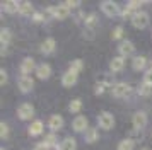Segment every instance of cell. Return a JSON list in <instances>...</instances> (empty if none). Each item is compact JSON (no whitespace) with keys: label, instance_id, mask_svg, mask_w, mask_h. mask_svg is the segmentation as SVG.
I'll list each match as a JSON object with an SVG mask.
<instances>
[{"label":"cell","instance_id":"cell-1","mask_svg":"<svg viewBox=\"0 0 152 150\" xmlns=\"http://www.w3.org/2000/svg\"><path fill=\"white\" fill-rule=\"evenodd\" d=\"M101 12H104V15H108V17H115L118 14H121V10H120L116 2L104 0V2H101Z\"/></svg>","mask_w":152,"mask_h":150},{"label":"cell","instance_id":"cell-2","mask_svg":"<svg viewBox=\"0 0 152 150\" xmlns=\"http://www.w3.org/2000/svg\"><path fill=\"white\" fill-rule=\"evenodd\" d=\"M97 123H99V126L103 130H111L115 126V116L111 113H108V111H103L97 116Z\"/></svg>","mask_w":152,"mask_h":150},{"label":"cell","instance_id":"cell-3","mask_svg":"<svg viewBox=\"0 0 152 150\" xmlns=\"http://www.w3.org/2000/svg\"><path fill=\"white\" fill-rule=\"evenodd\" d=\"M132 24H133V27H137V29H144V27H147L149 26V14L142 12V10H137L135 15L132 17Z\"/></svg>","mask_w":152,"mask_h":150},{"label":"cell","instance_id":"cell-4","mask_svg":"<svg viewBox=\"0 0 152 150\" xmlns=\"http://www.w3.org/2000/svg\"><path fill=\"white\" fill-rule=\"evenodd\" d=\"M130 90H132V87L126 82H116L111 87V94L115 95V97H125V95L130 94Z\"/></svg>","mask_w":152,"mask_h":150},{"label":"cell","instance_id":"cell-5","mask_svg":"<svg viewBox=\"0 0 152 150\" xmlns=\"http://www.w3.org/2000/svg\"><path fill=\"white\" fill-rule=\"evenodd\" d=\"M34 114V108H33V104H29V102H24L21 104L19 108H17V116H19V119H31Z\"/></svg>","mask_w":152,"mask_h":150},{"label":"cell","instance_id":"cell-6","mask_svg":"<svg viewBox=\"0 0 152 150\" xmlns=\"http://www.w3.org/2000/svg\"><path fill=\"white\" fill-rule=\"evenodd\" d=\"M118 53H120V56H123V58L125 56H130L132 53H135V44L128 39H123L118 44Z\"/></svg>","mask_w":152,"mask_h":150},{"label":"cell","instance_id":"cell-7","mask_svg":"<svg viewBox=\"0 0 152 150\" xmlns=\"http://www.w3.org/2000/svg\"><path fill=\"white\" fill-rule=\"evenodd\" d=\"M87 126H89V121H87V118L84 114H79L72 121V128H74V131H77V133H80V131H87Z\"/></svg>","mask_w":152,"mask_h":150},{"label":"cell","instance_id":"cell-8","mask_svg":"<svg viewBox=\"0 0 152 150\" xmlns=\"http://www.w3.org/2000/svg\"><path fill=\"white\" fill-rule=\"evenodd\" d=\"M34 87V80H33V77L31 75H22L21 79H19V90L21 92H31Z\"/></svg>","mask_w":152,"mask_h":150},{"label":"cell","instance_id":"cell-9","mask_svg":"<svg viewBox=\"0 0 152 150\" xmlns=\"http://www.w3.org/2000/svg\"><path fill=\"white\" fill-rule=\"evenodd\" d=\"M133 126L135 130H144L145 125H147V114H145L144 111H137L135 114H133Z\"/></svg>","mask_w":152,"mask_h":150},{"label":"cell","instance_id":"cell-10","mask_svg":"<svg viewBox=\"0 0 152 150\" xmlns=\"http://www.w3.org/2000/svg\"><path fill=\"white\" fill-rule=\"evenodd\" d=\"M77 72H72V70H67L62 77V84L63 87H72V85H75L77 84Z\"/></svg>","mask_w":152,"mask_h":150},{"label":"cell","instance_id":"cell-11","mask_svg":"<svg viewBox=\"0 0 152 150\" xmlns=\"http://www.w3.org/2000/svg\"><path fill=\"white\" fill-rule=\"evenodd\" d=\"M55 48H56L55 39H53V38H46V39L41 43L39 50H41V53H43V55H51L53 51H55Z\"/></svg>","mask_w":152,"mask_h":150},{"label":"cell","instance_id":"cell-12","mask_svg":"<svg viewBox=\"0 0 152 150\" xmlns=\"http://www.w3.org/2000/svg\"><path fill=\"white\" fill-rule=\"evenodd\" d=\"M36 63H34V60L31 58V56H28V58H24L22 60V63H21V72H22V75H29L33 70H36Z\"/></svg>","mask_w":152,"mask_h":150},{"label":"cell","instance_id":"cell-13","mask_svg":"<svg viewBox=\"0 0 152 150\" xmlns=\"http://www.w3.org/2000/svg\"><path fill=\"white\" fill-rule=\"evenodd\" d=\"M48 126H50V130H51V131H58V130L63 126V118L60 114H53L48 119Z\"/></svg>","mask_w":152,"mask_h":150},{"label":"cell","instance_id":"cell-14","mask_svg":"<svg viewBox=\"0 0 152 150\" xmlns=\"http://www.w3.org/2000/svg\"><path fill=\"white\" fill-rule=\"evenodd\" d=\"M123 67H125V58H123V56H115V58L111 60V63H110V70L113 72V74L121 72Z\"/></svg>","mask_w":152,"mask_h":150},{"label":"cell","instance_id":"cell-15","mask_svg":"<svg viewBox=\"0 0 152 150\" xmlns=\"http://www.w3.org/2000/svg\"><path fill=\"white\" fill-rule=\"evenodd\" d=\"M36 75H38V79L46 80L50 75H51V67H50L48 63H41L39 67L36 68Z\"/></svg>","mask_w":152,"mask_h":150},{"label":"cell","instance_id":"cell-16","mask_svg":"<svg viewBox=\"0 0 152 150\" xmlns=\"http://www.w3.org/2000/svg\"><path fill=\"white\" fill-rule=\"evenodd\" d=\"M10 39H12V34H10V31H9L7 27H4V29L0 31V41H2V55L5 53V50H7V44L10 43Z\"/></svg>","mask_w":152,"mask_h":150},{"label":"cell","instance_id":"cell-17","mask_svg":"<svg viewBox=\"0 0 152 150\" xmlns=\"http://www.w3.org/2000/svg\"><path fill=\"white\" fill-rule=\"evenodd\" d=\"M2 9L7 14H15V12H19V2H15V0H5V2H2Z\"/></svg>","mask_w":152,"mask_h":150},{"label":"cell","instance_id":"cell-18","mask_svg":"<svg viewBox=\"0 0 152 150\" xmlns=\"http://www.w3.org/2000/svg\"><path fill=\"white\" fill-rule=\"evenodd\" d=\"M77 147V142L74 136H67V138H63V142L60 143V147L56 150H75Z\"/></svg>","mask_w":152,"mask_h":150},{"label":"cell","instance_id":"cell-19","mask_svg":"<svg viewBox=\"0 0 152 150\" xmlns=\"http://www.w3.org/2000/svg\"><path fill=\"white\" fill-rule=\"evenodd\" d=\"M19 14H21V15H31V17H33V14H34L33 4H31V2H26V0L19 2Z\"/></svg>","mask_w":152,"mask_h":150},{"label":"cell","instance_id":"cell-20","mask_svg":"<svg viewBox=\"0 0 152 150\" xmlns=\"http://www.w3.org/2000/svg\"><path fill=\"white\" fill-rule=\"evenodd\" d=\"M70 15V10L67 9V7L63 5V4H60V5H55V19H67Z\"/></svg>","mask_w":152,"mask_h":150},{"label":"cell","instance_id":"cell-21","mask_svg":"<svg viewBox=\"0 0 152 150\" xmlns=\"http://www.w3.org/2000/svg\"><path fill=\"white\" fill-rule=\"evenodd\" d=\"M111 87H113V85H111L108 80H97L96 85H94V92L99 95V94H103L106 89H110V90H111Z\"/></svg>","mask_w":152,"mask_h":150},{"label":"cell","instance_id":"cell-22","mask_svg":"<svg viewBox=\"0 0 152 150\" xmlns=\"http://www.w3.org/2000/svg\"><path fill=\"white\" fill-rule=\"evenodd\" d=\"M43 133V123L41 121H33L29 126V135L31 136H38Z\"/></svg>","mask_w":152,"mask_h":150},{"label":"cell","instance_id":"cell-23","mask_svg":"<svg viewBox=\"0 0 152 150\" xmlns=\"http://www.w3.org/2000/svg\"><path fill=\"white\" fill-rule=\"evenodd\" d=\"M145 63H147L145 56H135L133 61H132V67H133V70L140 72V70H144V68H145Z\"/></svg>","mask_w":152,"mask_h":150},{"label":"cell","instance_id":"cell-24","mask_svg":"<svg viewBox=\"0 0 152 150\" xmlns=\"http://www.w3.org/2000/svg\"><path fill=\"white\" fill-rule=\"evenodd\" d=\"M84 138H86V143H94L97 138H99V135H97V130L96 128H89L87 131H86Z\"/></svg>","mask_w":152,"mask_h":150},{"label":"cell","instance_id":"cell-25","mask_svg":"<svg viewBox=\"0 0 152 150\" xmlns=\"http://www.w3.org/2000/svg\"><path fill=\"white\" fill-rule=\"evenodd\" d=\"M97 24V15L94 12H91L89 15H86V19H84V26L86 27H91V29H94Z\"/></svg>","mask_w":152,"mask_h":150},{"label":"cell","instance_id":"cell-26","mask_svg":"<svg viewBox=\"0 0 152 150\" xmlns=\"http://www.w3.org/2000/svg\"><path fill=\"white\" fill-rule=\"evenodd\" d=\"M135 149V142L132 138H125L118 143V150H133Z\"/></svg>","mask_w":152,"mask_h":150},{"label":"cell","instance_id":"cell-27","mask_svg":"<svg viewBox=\"0 0 152 150\" xmlns=\"http://www.w3.org/2000/svg\"><path fill=\"white\" fill-rule=\"evenodd\" d=\"M138 94L140 95H151L152 94V84L142 82V84L138 85Z\"/></svg>","mask_w":152,"mask_h":150},{"label":"cell","instance_id":"cell-28","mask_svg":"<svg viewBox=\"0 0 152 150\" xmlns=\"http://www.w3.org/2000/svg\"><path fill=\"white\" fill-rule=\"evenodd\" d=\"M82 67H84V61L80 60V58H77V60H72L70 61V65H69V70H72V72H80L82 70Z\"/></svg>","mask_w":152,"mask_h":150},{"label":"cell","instance_id":"cell-29","mask_svg":"<svg viewBox=\"0 0 152 150\" xmlns=\"http://www.w3.org/2000/svg\"><path fill=\"white\" fill-rule=\"evenodd\" d=\"M80 108H82V101L80 99H74V101H70V113H79L80 111Z\"/></svg>","mask_w":152,"mask_h":150},{"label":"cell","instance_id":"cell-30","mask_svg":"<svg viewBox=\"0 0 152 150\" xmlns=\"http://www.w3.org/2000/svg\"><path fill=\"white\" fill-rule=\"evenodd\" d=\"M45 143L48 145L50 149H58V145H56V140H55V135L51 133V135H48L46 138H45Z\"/></svg>","mask_w":152,"mask_h":150},{"label":"cell","instance_id":"cell-31","mask_svg":"<svg viewBox=\"0 0 152 150\" xmlns=\"http://www.w3.org/2000/svg\"><path fill=\"white\" fill-rule=\"evenodd\" d=\"M120 15H121V17H123V19H128V17H133V15H135V10H133V9H130V7L126 5L123 9V10H121V14H120Z\"/></svg>","mask_w":152,"mask_h":150},{"label":"cell","instance_id":"cell-32","mask_svg":"<svg viewBox=\"0 0 152 150\" xmlns=\"http://www.w3.org/2000/svg\"><path fill=\"white\" fill-rule=\"evenodd\" d=\"M0 136H2V138H7L9 136V125L5 121L0 123Z\"/></svg>","mask_w":152,"mask_h":150},{"label":"cell","instance_id":"cell-33","mask_svg":"<svg viewBox=\"0 0 152 150\" xmlns=\"http://www.w3.org/2000/svg\"><path fill=\"white\" fill-rule=\"evenodd\" d=\"M63 5L72 12V9H77V7L80 5V2H77V0H67V2H63Z\"/></svg>","mask_w":152,"mask_h":150},{"label":"cell","instance_id":"cell-34","mask_svg":"<svg viewBox=\"0 0 152 150\" xmlns=\"http://www.w3.org/2000/svg\"><path fill=\"white\" fill-rule=\"evenodd\" d=\"M145 2H138V0H130V2H128V4H126V5L130 7V9H133V10H135V9H138V10H140V7L144 5ZM135 12H137V10H135Z\"/></svg>","mask_w":152,"mask_h":150},{"label":"cell","instance_id":"cell-35","mask_svg":"<svg viewBox=\"0 0 152 150\" xmlns=\"http://www.w3.org/2000/svg\"><path fill=\"white\" fill-rule=\"evenodd\" d=\"M94 36H96L94 29H91V27H86V29H84V38H86V39H94Z\"/></svg>","mask_w":152,"mask_h":150},{"label":"cell","instance_id":"cell-36","mask_svg":"<svg viewBox=\"0 0 152 150\" xmlns=\"http://www.w3.org/2000/svg\"><path fill=\"white\" fill-rule=\"evenodd\" d=\"M121 36H123V29H121L120 26L111 33V38H113V39H121Z\"/></svg>","mask_w":152,"mask_h":150},{"label":"cell","instance_id":"cell-37","mask_svg":"<svg viewBox=\"0 0 152 150\" xmlns=\"http://www.w3.org/2000/svg\"><path fill=\"white\" fill-rule=\"evenodd\" d=\"M144 82H147V84H152V68H149V70L144 74Z\"/></svg>","mask_w":152,"mask_h":150},{"label":"cell","instance_id":"cell-38","mask_svg":"<svg viewBox=\"0 0 152 150\" xmlns=\"http://www.w3.org/2000/svg\"><path fill=\"white\" fill-rule=\"evenodd\" d=\"M33 150H50V147L45 142H39V143H36V145H34V149H33Z\"/></svg>","mask_w":152,"mask_h":150},{"label":"cell","instance_id":"cell-39","mask_svg":"<svg viewBox=\"0 0 152 150\" xmlns=\"http://www.w3.org/2000/svg\"><path fill=\"white\" fill-rule=\"evenodd\" d=\"M0 84H2V85H4V84H7V72H5L4 68L0 70Z\"/></svg>","mask_w":152,"mask_h":150},{"label":"cell","instance_id":"cell-40","mask_svg":"<svg viewBox=\"0 0 152 150\" xmlns=\"http://www.w3.org/2000/svg\"><path fill=\"white\" fill-rule=\"evenodd\" d=\"M33 19H34V20H45L43 12H34V14H33Z\"/></svg>","mask_w":152,"mask_h":150},{"label":"cell","instance_id":"cell-41","mask_svg":"<svg viewBox=\"0 0 152 150\" xmlns=\"http://www.w3.org/2000/svg\"><path fill=\"white\" fill-rule=\"evenodd\" d=\"M140 150H149V149H140Z\"/></svg>","mask_w":152,"mask_h":150},{"label":"cell","instance_id":"cell-42","mask_svg":"<svg viewBox=\"0 0 152 150\" xmlns=\"http://www.w3.org/2000/svg\"><path fill=\"white\" fill-rule=\"evenodd\" d=\"M2 150H5V149H2Z\"/></svg>","mask_w":152,"mask_h":150}]
</instances>
